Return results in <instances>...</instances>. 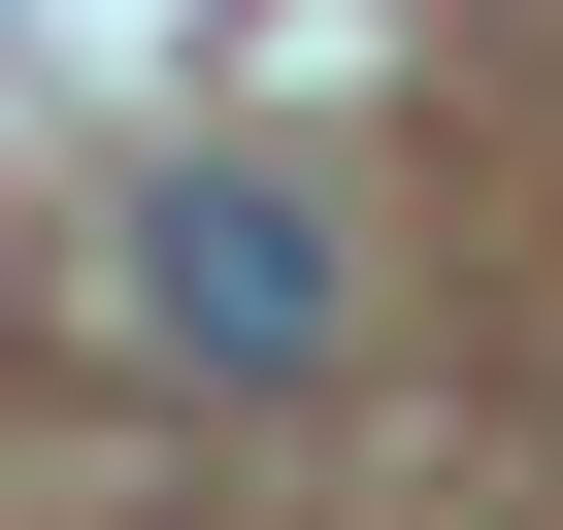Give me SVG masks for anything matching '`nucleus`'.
<instances>
[{
	"mask_svg": "<svg viewBox=\"0 0 563 530\" xmlns=\"http://www.w3.org/2000/svg\"><path fill=\"white\" fill-rule=\"evenodd\" d=\"M100 299H133V365H199V398H332V365H365V232H332L299 166H166V199L100 232Z\"/></svg>",
	"mask_w": 563,
	"mask_h": 530,
	"instance_id": "f257e3e1",
	"label": "nucleus"
}]
</instances>
